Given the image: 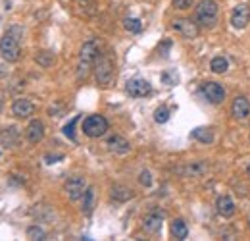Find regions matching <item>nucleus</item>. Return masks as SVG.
Segmentation results:
<instances>
[{"label": "nucleus", "mask_w": 250, "mask_h": 241, "mask_svg": "<svg viewBox=\"0 0 250 241\" xmlns=\"http://www.w3.org/2000/svg\"><path fill=\"white\" fill-rule=\"evenodd\" d=\"M21 37L23 29L19 25H10L0 39V56L6 62H18L21 56Z\"/></svg>", "instance_id": "obj_1"}, {"label": "nucleus", "mask_w": 250, "mask_h": 241, "mask_svg": "<svg viewBox=\"0 0 250 241\" xmlns=\"http://www.w3.org/2000/svg\"><path fill=\"white\" fill-rule=\"evenodd\" d=\"M98 56H100V44H98V40H94V39L87 40L83 46H81V50H79L77 80L83 81L89 78V74H90V70L94 68V62H96Z\"/></svg>", "instance_id": "obj_2"}, {"label": "nucleus", "mask_w": 250, "mask_h": 241, "mask_svg": "<svg viewBox=\"0 0 250 241\" xmlns=\"http://www.w3.org/2000/svg\"><path fill=\"white\" fill-rule=\"evenodd\" d=\"M94 78H96V83L100 87H110L112 81H114V62L110 56L106 54H100L94 62Z\"/></svg>", "instance_id": "obj_3"}, {"label": "nucleus", "mask_w": 250, "mask_h": 241, "mask_svg": "<svg viewBox=\"0 0 250 241\" xmlns=\"http://www.w3.org/2000/svg\"><path fill=\"white\" fill-rule=\"evenodd\" d=\"M217 21V4L214 0H200L196 4V23L212 27Z\"/></svg>", "instance_id": "obj_4"}, {"label": "nucleus", "mask_w": 250, "mask_h": 241, "mask_svg": "<svg viewBox=\"0 0 250 241\" xmlns=\"http://www.w3.org/2000/svg\"><path fill=\"white\" fill-rule=\"evenodd\" d=\"M106 131H108V120L104 116L92 114L83 120V133L90 139H98V137L106 135Z\"/></svg>", "instance_id": "obj_5"}, {"label": "nucleus", "mask_w": 250, "mask_h": 241, "mask_svg": "<svg viewBox=\"0 0 250 241\" xmlns=\"http://www.w3.org/2000/svg\"><path fill=\"white\" fill-rule=\"evenodd\" d=\"M87 187H89V185H87L85 178H81V176H73V178H70V180L66 181L64 191H66V195H68L70 201H79V199H83Z\"/></svg>", "instance_id": "obj_6"}, {"label": "nucleus", "mask_w": 250, "mask_h": 241, "mask_svg": "<svg viewBox=\"0 0 250 241\" xmlns=\"http://www.w3.org/2000/svg\"><path fill=\"white\" fill-rule=\"evenodd\" d=\"M125 91H127V95H129V97L141 99V97H146V95H150L152 87H150V83H148V81L143 80V78H133V80L127 81V85H125Z\"/></svg>", "instance_id": "obj_7"}, {"label": "nucleus", "mask_w": 250, "mask_h": 241, "mask_svg": "<svg viewBox=\"0 0 250 241\" xmlns=\"http://www.w3.org/2000/svg\"><path fill=\"white\" fill-rule=\"evenodd\" d=\"M202 95L206 97V100L214 102V104H219L225 99V89L215 81H208L202 85Z\"/></svg>", "instance_id": "obj_8"}, {"label": "nucleus", "mask_w": 250, "mask_h": 241, "mask_svg": "<svg viewBox=\"0 0 250 241\" xmlns=\"http://www.w3.org/2000/svg\"><path fill=\"white\" fill-rule=\"evenodd\" d=\"M33 112H35V104L29 99L19 97L12 102V114L16 118H29V116H33Z\"/></svg>", "instance_id": "obj_9"}, {"label": "nucleus", "mask_w": 250, "mask_h": 241, "mask_svg": "<svg viewBox=\"0 0 250 241\" xmlns=\"http://www.w3.org/2000/svg\"><path fill=\"white\" fill-rule=\"evenodd\" d=\"M250 23V8L247 4H241L237 8H233V14H231V25L235 29H245Z\"/></svg>", "instance_id": "obj_10"}, {"label": "nucleus", "mask_w": 250, "mask_h": 241, "mask_svg": "<svg viewBox=\"0 0 250 241\" xmlns=\"http://www.w3.org/2000/svg\"><path fill=\"white\" fill-rule=\"evenodd\" d=\"M173 29L179 33V35H183L185 39H195L196 35H198V27H196V23L195 21H191V20H175L173 21Z\"/></svg>", "instance_id": "obj_11"}, {"label": "nucleus", "mask_w": 250, "mask_h": 241, "mask_svg": "<svg viewBox=\"0 0 250 241\" xmlns=\"http://www.w3.org/2000/svg\"><path fill=\"white\" fill-rule=\"evenodd\" d=\"M164 224V214L162 212H150L143 218V230L146 234H158Z\"/></svg>", "instance_id": "obj_12"}, {"label": "nucleus", "mask_w": 250, "mask_h": 241, "mask_svg": "<svg viewBox=\"0 0 250 241\" xmlns=\"http://www.w3.org/2000/svg\"><path fill=\"white\" fill-rule=\"evenodd\" d=\"M231 114H233L235 120H247L250 114L249 99L243 97V95H239V97L233 100V104H231Z\"/></svg>", "instance_id": "obj_13"}, {"label": "nucleus", "mask_w": 250, "mask_h": 241, "mask_svg": "<svg viewBox=\"0 0 250 241\" xmlns=\"http://www.w3.org/2000/svg\"><path fill=\"white\" fill-rule=\"evenodd\" d=\"M25 137H27V141L33 143V145L41 143L42 137H44V123H42L41 120H31L29 125H27V129H25Z\"/></svg>", "instance_id": "obj_14"}, {"label": "nucleus", "mask_w": 250, "mask_h": 241, "mask_svg": "<svg viewBox=\"0 0 250 241\" xmlns=\"http://www.w3.org/2000/svg\"><path fill=\"white\" fill-rule=\"evenodd\" d=\"M106 147H108L112 153H116V155H127V153L131 151V143H129L125 137H122V135H112V137H108Z\"/></svg>", "instance_id": "obj_15"}, {"label": "nucleus", "mask_w": 250, "mask_h": 241, "mask_svg": "<svg viewBox=\"0 0 250 241\" xmlns=\"http://www.w3.org/2000/svg\"><path fill=\"white\" fill-rule=\"evenodd\" d=\"M215 210H217L219 216L231 218V216L235 214L237 206H235V202H233V199H231L229 195H221V197H217V201H215Z\"/></svg>", "instance_id": "obj_16"}, {"label": "nucleus", "mask_w": 250, "mask_h": 241, "mask_svg": "<svg viewBox=\"0 0 250 241\" xmlns=\"http://www.w3.org/2000/svg\"><path fill=\"white\" fill-rule=\"evenodd\" d=\"M18 139H19V131H18V127H14V125L0 131V143H2L4 147H14V145L18 143Z\"/></svg>", "instance_id": "obj_17"}, {"label": "nucleus", "mask_w": 250, "mask_h": 241, "mask_svg": "<svg viewBox=\"0 0 250 241\" xmlns=\"http://www.w3.org/2000/svg\"><path fill=\"white\" fill-rule=\"evenodd\" d=\"M110 195H112L114 201L125 202V201H129V199H133V189L127 187V185H114L112 191H110Z\"/></svg>", "instance_id": "obj_18"}, {"label": "nucleus", "mask_w": 250, "mask_h": 241, "mask_svg": "<svg viewBox=\"0 0 250 241\" xmlns=\"http://www.w3.org/2000/svg\"><path fill=\"white\" fill-rule=\"evenodd\" d=\"M171 236H173L175 240H185V238L189 236V228H187L185 220L175 218V220L171 222Z\"/></svg>", "instance_id": "obj_19"}, {"label": "nucleus", "mask_w": 250, "mask_h": 241, "mask_svg": "<svg viewBox=\"0 0 250 241\" xmlns=\"http://www.w3.org/2000/svg\"><path fill=\"white\" fill-rule=\"evenodd\" d=\"M35 62L41 66V68H50L54 62H56V56L52 50H39L35 54Z\"/></svg>", "instance_id": "obj_20"}, {"label": "nucleus", "mask_w": 250, "mask_h": 241, "mask_svg": "<svg viewBox=\"0 0 250 241\" xmlns=\"http://www.w3.org/2000/svg\"><path fill=\"white\" fill-rule=\"evenodd\" d=\"M210 70H212L214 74H225V72L229 70V62H227V58H223V56H215V58L210 62Z\"/></svg>", "instance_id": "obj_21"}, {"label": "nucleus", "mask_w": 250, "mask_h": 241, "mask_svg": "<svg viewBox=\"0 0 250 241\" xmlns=\"http://www.w3.org/2000/svg\"><path fill=\"white\" fill-rule=\"evenodd\" d=\"M193 137L200 143H212L214 141V131L210 127H196V129H193Z\"/></svg>", "instance_id": "obj_22"}, {"label": "nucleus", "mask_w": 250, "mask_h": 241, "mask_svg": "<svg viewBox=\"0 0 250 241\" xmlns=\"http://www.w3.org/2000/svg\"><path fill=\"white\" fill-rule=\"evenodd\" d=\"M94 208V187H87L83 195V212L85 214H90Z\"/></svg>", "instance_id": "obj_23"}, {"label": "nucleus", "mask_w": 250, "mask_h": 241, "mask_svg": "<svg viewBox=\"0 0 250 241\" xmlns=\"http://www.w3.org/2000/svg\"><path fill=\"white\" fill-rule=\"evenodd\" d=\"M124 27L129 33H139V31L143 29V23H141V20H137V18H125Z\"/></svg>", "instance_id": "obj_24"}, {"label": "nucleus", "mask_w": 250, "mask_h": 241, "mask_svg": "<svg viewBox=\"0 0 250 241\" xmlns=\"http://www.w3.org/2000/svg\"><path fill=\"white\" fill-rule=\"evenodd\" d=\"M27 238L29 240H44L46 238V234H44V230H42L41 226H29L27 228Z\"/></svg>", "instance_id": "obj_25"}, {"label": "nucleus", "mask_w": 250, "mask_h": 241, "mask_svg": "<svg viewBox=\"0 0 250 241\" xmlns=\"http://www.w3.org/2000/svg\"><path fill=\"white\" fill-rule=\"evenodd\" d=\"M167 120H169V108H166V106L156 108V112H154V121H156V123H166Z\"/></svg>", "instance_id": "obj_26"}, {"label": "nucleus", "mask_w": 250, "mask_h": 241, "mask_svg": "<svg viewBox=\"0 0 250 241\" xmlns=\"http://www.w3.org/2000/svg\"><path fill=\"white\" fill-rule=\"evenodd\" d=\"M77 120H79V116H75L73 120L70 121L66 127H64V135H66V137H70V139H73V141H75V131H73V129H75V123H77Z\"/></svg>", "instance_id": "obj_27"}, {"label": "nucleus", "mask_w": 250, "mask_h": 241, "mask_svg": "<svg viewBox=\"0 0 250 241\" xmlns=\"http://www.w3.org/2000/svg\"><path fill=\"white\" fill-rule=\"evenodd\" d=\"M139 183L144 185V187H150V185H152V174H150L148 170H143V172L139 174Z\"/></svg>", "instance_id": "obj_28"}, {"label": "nucleus", "mask_w": 250, "mask_h": 241, "mask_svg": "<svg viewBox=\"0 0 250 241\" xmlns=\"http://www.w3.org/2000/svg\"><path fill=\"white\" fill-rule=\"evenodd\" d=\"M175 10H189L193 6V0H171Z\"/></svg>", "instance_id": "obj_29"}, {"label": "nucleus", "mask_w": 250, "mask_h": 241, "mask_svg": "<svg viewBox=\"0 0 250 241\" xmlns=\"http://www.w3.org/2000/svg\"><path fill=\"white\" fill-rule=\"evenodd\" d=\"M2 104H4V93L0 91V110H2Z\"/></svg>", "instance_id": "obj_30"}, {"label": "nucleus", "mask_w": 250, "mask_h": 241, "mask_svg": "<svg viewBox=\"0 0 250 241\" xmlns=\"http://www.w3.org/2000/svg\"><path fill=\"white\" fill-rule=\"evenodd\" d=\"M247 176L250 178V164H249V168H247Z\"/></svg>", "instance_id": "obj_31"}, {"label": "nucleus", "mask_w": 250, "mask_h": 241, "mask_svg": "<svg viewBox=\"0 0 250 241\" xmlns=\"http://www.w3.org/2000/svg\"><path fill=\"white\" fill-rule=\"evenodd\" d=\"M249 226H250V216H249Z\"/></svg>", "instance_id": "obj_32"}]
</instances>
